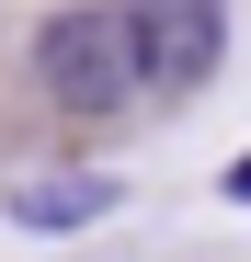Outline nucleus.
Masks as SVG:
<instances>
[{
  "mask_svg": "<svg viewBox=\"0 0 251 262\" xmlns=\"http://www.w3.org/2000/svg\"><path fill=\"white\" fill-rule=\"evenodd\" d=\"M34 80H46L69 114H114V103H137V92H149L114 0H80V12H57L46 34H34Z\"/></svg>",
  "mask_w": 251,
  "mask_h": 262,
  "instance_id": "1",
  "label": "nucleus"
},
{
  "mask_svg": "<svg viewBox=\"0 0 251 262\" xmlns=\"http://www.w3.org/2000/svg\"><path fill=\"white\" fill-rule=\"evenodd\" d=\"M126 46L149 92H194L217 69V0H126Z\"/></svg>",
  "mask_w": 251,
  "mask_h": 262,
  "instance_id": "2",
  "label": "nucleus"
},
{
  "mask_svg": "<svg viewBox=\"0 0 251 262\" xmlns=\"http://www.w3.org/2000/svg\"><path fill=\"white\" fill-rule=\"evenodd\" d=\"M103 205H114L103 171H57V183H23V194H12L23 228H80V216H103Z\"/></svg>",
  "mask_w": 251,
  "mask_h": 262,
  "instance_id": "3",
  "label": "nucleus"
},
{
  "mask_svg": "<svg viewBox=\"0 0 251 262\" xmlns=\"http://www.w3.org/2000/svg\"><path fill=\"white\" fill-rule=\"evenodd\" d=\"M228 194H240V205H251V160H240V171H228Z\"/></svg>",
  "mask_w": 251,
  "mask_h": 262,
  "instance_id": "4",
  "label": "nucleus"
}]
</instances>
